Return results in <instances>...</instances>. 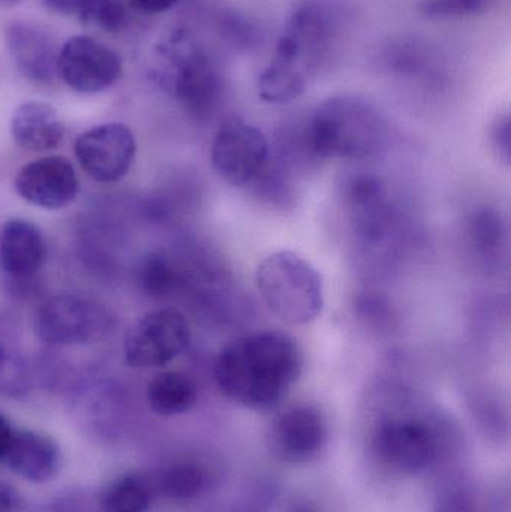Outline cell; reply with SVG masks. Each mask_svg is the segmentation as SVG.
I'll list each match as a JSON object with an SVG mask.
<instances>
[{"label": "cell", "instance_id": "6da1fadb", "mask_svg": "<svg viewBox=\"0 0 511 512\" xmlns=\"http://www.w3.org/2000/svg\"><path fill=\"white\" fill-rule=\"evenodd\" d=\"M303 369L299 343L284 331L263 330L228 343L215 361V381L221 393L251 409L281 402Z\"/></svg>", "mask_w": 511, "mask_h": 512}, {"label": "cell", "instance_id": "7a4b0ae2", "mask_svg": "<svg viewBox=\"0 0 511 512\" xmlns=\"http://www.w3.org/2000/svg\"><path fill=\"white\" fill-rule=\"evenodd\" d=\"M387 122L377 105L357 95H336L318 104L291 135L315 159L362 161L383 149Z\"/></svg>", "mask_w": 511, "mask_h": 512}, {"label": "cell", "instance_id": "3957f363", "mask_svg": "<svg viewBox=\"0 0 511 512\" xmlns=\"http://www.w3.org/2000/svg\"><path fill=\"white\" fill-rule=\"evenodd\" d=\"M153 81L189 113L204 117L218 105L222 80L206 51L185 29L173 30L156 44Z\"/></svg>", "mask_w": 511, "mask_h": 512}, {"label": "cell", "instance_id": "277c9868", "mask_svg": "<svg viewBox=\"0 0 511 512\" xmlns=\"http://www.w3.org/2000/svg\"><path fill=\"white\" fill-rule=\"evenodd\" d=\"M336 15L323 0H303L294 6L266 66L296 89L306 92L312 77L329 56L336 35Z\"/></svg>", "mask_w": 511, "mask_h": 512}, {"label": "cell", "instance_id": "5b68a950", "mask_svg": "<svg viewBox=\"0 0 511 512\" xmlns=\"http://www.w3.org/2000/svg\"><path fill=\"white\" fill-rule=\"evenodd\" d=\"M255 286L264 306L285 324H311L323 313V277L296 252L267 255L255 271Z\"/></svg>", "mask_w": 511, "mask_h": 512}, {"label": "cell", "instance_id": "8992f818", "mask_svg": "<svg viewBox=\"0 0 511 512\" xmlns=\"http://www.w3.org/2000/svg\"><path fill=\"white\" fill-rule=\"evenodd\" d=\"M191 343V325L177 309L141 316L126 333L123 355L134 369H158L179 358Z\"/></svg>", "mask_w": 511, "mask_h": 512}, {"label": "cell", "instance_id": "52a82bcc", "mask_svg": "<svg viewBox=\"0 0 511 512\" xmlns=\"http://www.w3.org/2000/svg\"><path fill=\"white\" fill-rule=\"evenodd\" d=\"M270 146L260 128L243 119H230L216 131L210 161L216 174L236 188L254 185L266 173Z\"/></svg>", "mask_w": 511, "mask_h": 512}, {"label": "cell", "instance_id": "ba28073f", "mask_svg": "<svg viewBox=\"0 0 511 512\" xmlns=\"http://www.w3.org/2000/svg\"><path fill=\"white\" fill-rule=\"evenodd\" d=\"M108 327L107 313L89 298L60 294L45 301L35 316V333L53 348L95 342Z\"/></svg>", "mask_w": 511, "mask_h": 512}, {"label": "cell", "instance_id": "9c48e42d", "mask_svg": "<svg viewBox=\"0 0 511 512\" xmlns=\"http://www.w3.org/2000/svg\"><path fill=\"white\" fill-rule=\"evenodd\" d=\"M122 71L119 54L92 36H72L59 48L57 77L74 92H104L119 80Z\"/></svg>", "mask_w": 511, "mask_h": 512}, {"label": "cell", "instance_id": "30bf717a", "mask_svg": "<svg viewBox=\"0 0 511 512\" xmlns=\"http://www.w3.org/2000/svg\"><path fill=\"white\" fill-rule=\"evenodd\" d=\"M75 158L96 182L113 183L126 176L137 155L134 134L123 123H104L75 141Z\"/></svg>", "mask_w": 511, "mask_h": 512}, {"label": "cell", "instance_id": "8fae6325", "mask_svg": "<svg viewBox=\"0 0 511 512\" xmlns=\"http://www.w3.org/2000/svg\"><path fill=\"white\" fill-rule=\"evenodd\" d=\"M21 200L45 210H59L77 198L80 182L71 162L62 156H45L24 165L15 177Z\"/></svg>", "mask_w": 511, "mask_h": 512}, {"label": "cell", "instance_id": "7c38bea8", "mask_svg": "<svg viewBox=\"0 0 511 512\" xmlns=\"http://www.w3.org/2000/svg\"><path fill=\"white\" fill-rule=\"evenodd\" d=\"M5 42L15 68L26 80L53 83L59 48L47 30L29 21H12L5 29Z\"/></svg>", "mask_w": 511, "mask_h": 512}, {"label": "cell", "instance_id": "4fadbf2b", "mask_svg": "<svg viewBox=\"0 0 511 512\" xmlns=\"http://www.w3.org/2000/svg\"><path fill=\"white\" fill-rule=\"evenodd\" d=\"M378 453L393 468L417 472L434 459L435 439L419 420H393L380 427L375 439Z\"/></svg>", "mask_w": 511, "mask_h": 512}, {"label": "cell", "instance_id": "5bb4252c", "mask_svg": "<svg viewBox=\"0 0 511 512\" xmlns=\"http://www.w3.org/2000/svg\"><path fill=\"white\" fill-rule=\"evenodd\" d=\"M47 258L44 236L32 222L9 219L0 225V270L15 280L35 277Z\"/></svg>", "mask_w": 511, "mask_h": 512}, {"label": "cell", "instance_id": "9a60e30c", "mask_svg": "<svg viewBox=\"0 0 511 512\" xmlns=\"http://www.w3.org/2000/svg\"><path fill=\"white\" fill-rule=\"evenodd\" d=\"M5 462L23 480L45 484L59 475L62 453L57 442L44 433L15 430Z\"/></svg>", "mask_w": 511, "mask_h": 512}, {"label": "cell", "instance_id": "2e32d148", "mask_svg": "<svg viewBox=\"0 0 511 512\" xmlns=\"http://www.w3.org/2000/svg\"><path fill=\"white\" fill-rule=\"evenodd\" d=\"M11 135L15 144L27 152H47L62 143L65 125L47 102H24L12 114Z\"/></svg>", "mask_w": 511, "mask_h": 512}, {"label": "cell", "instance_id": "e0dca14e", "mask_svg": "<svg viewBox=\"0 0 511 512\" xmlns=\"http://www.w3.org/2000/svg\"><path fill=\"white\" fill-rule=\"evenodd\" d=\"M326 435L323 417L312 406H294L275 424V441L291 459H306L317 453Z\"/></svg>", "mask_w": 511, "mask_h": 512}, {"label": "cell", "instance_id": "ac0fdd59", "mask_svg": "<svg viewBox=\"0 0 511 512\" xmlns=\"http://www.w3.org/2000/svg\"><path fill=\"white\" fill-rule=\"evenodd\" d=\"M150 409L162 417L185 414L197 400V385L185 373L161 372L149 382Z\"/></svg>", "mask_w": 511, "mask_h": 512}, {"label": "cell", "instance_id": "d6986e66", "mask_svg": "<svg viewBox=\"0 0 511 512\" xmlns=\"http://www.w3.org/2000/svg\"><path fill=\"white\" fill-rule=\"evenodd\" d=\"M153 486L146 477L131 472L108 484L101 496L102 512H149Z\"/></svg>", "mask_w": 511, "mask_h": 512}, {"label": "cell", "instance_id": "ffe728a7", "mask_svg": "<svg viewBox=\"0 0 511 512\" xmlns=\"http://www.w3.org/2000/svg\"><path fill=\"white\" fill-rule=\"evenodd\" d=\"M471 245L483 258H494L503 251L507 242L506 224L497 210L480 207L471 215L468 224Z\"/></svg>", "mask_w": 511, "mask_h": 512}, {"label": "cell", "instance_id": "44dd1931", "mask_svg": "<svg viewBox=\"0 0 511 512\" xmlns=\"http://www.w3.org/2000/svg\"><path fill=\"white\" fill-rule=\"evenodd\" d=\"M204 487V474L200 466L176 463L162 472L159 489L167 498L188 501L195 498Z\"/></svg>", "mask_w": 511, "mask_h": 512}, {"label": "cell", "instance_id": "7402d4cb", "mask_svg": "<svg viewBox=\"0 0 511 512\" xmlns=\"http://www.w3.org/2000/svg\"><path fill=\"white\" fill-rule=\"evenodd\" d=\"M78 17L86 26L116 33L125 27L128 11L125 0H89Z\"/></svg>", "mask_w": 511, "mask_h": 512}, {"label": "cell", "instance_id": "603a6c76", "mask_svg": "<svg viewBox=\"0 0 511 512\" xmlns=\"http://www.w3.org/2000/svg\"><path fill=\"white\" fill-rule=\"evenodd\" d=\"M143 282L147 291L161 295L173 291L180 282V277L167 259L162 256H153L144 265Z\"/></svg>", "mask_w": 511, "mask_h": 512}, {"label": "cell", "instance_id": "cb8c5ba5", "mask_svg": "<svg viewBox=\"0 0 511 512\" xmlns=\"http://www.w3.org/2000/svg\"><path fill=\"white\" fill-rule=\"evenodd\" d=\"M491 0H425L422 12L428 17H465L488 9Z\"/></svg>", "mask_w": 511, "mask_h": 512}, {"label": "cell", "instance_id": "d4e9b609", "mask_svg": "<svg viewBox=\"0 0 511 512\" xmlns=\"http://www.w3.org/2000/svg\"><path fill=\"white\" fill-rule=\"evenodd\" d=\"M491 146L495 156L504 164H510L511 125L509 114L498 117L491 129Z\"/></svg>", "mask_w": 511, "mask_h": 512}, {"label": "cell", "instance_id": "484cf974", "mask_svg": "<svg viewBox=\"0 0 511 512\" xmlns=\"http://www.w3.org/2000/svg\"><path fill=\"white\" fill-rule=\"evenodd\" d=\"M180 0H125L126 6L132 11L144 15H158L170 11Z\"/></svg>", "mask_w": 511, "mask_h": 512}, {"label": "cell", "instance_id": "4316f807", "mask_svg": "<svg viewBox=\"0 0 511 512\" xmlns=\"http://www.w3.org/2000/svg\"><path fill=\"white\" fill-rule=\"evenodd\" d=\"M89 0H41L48 11L59 15H80Z\"/></svg>", "mask_w": 511, "mask_h": 512}, {"label": "cell", "instance_id": "83f0119b", "mask_svg": "<svg viewBox=\"0 0 511 512\" xmlns=\"http://www.w3.org/2000/svg\"><path fill=\"white\" fill-rule=\"evenodd\" d=\"M21 507V496L11 484L0 481V512H17Z\"/></svg>", "mask_w": 511, "mask_h": 512}, {"label": "cell", "instance_id": "f1b7e54d", "mask_svg": "<svg viewBox=\"0 0 511 512\" xmlns=\"http://www.w3.org/2000/svg\"><path fill=\"white\" fill-rule=\"evenodd\" d=\"M14 432V427L11 426L8 418L0 414V462H5L6 453H8Z\"/></svg>", "mask_w": 511, "mask_h": 512}, {"label": "cell", "instance_id": "f546056e", "mask_svg": "<svg viewBox=\"0 0 511 512\" xmlns=\"http://www.w3.org/2000/svg\"><path fill=\"white\" fill-rule=\"evenodd\" d=\"M23 0H0V8H11V6L18 5Z\"/></svg>", "mask_w": 511, "mask_h": 512}]
</instances>
